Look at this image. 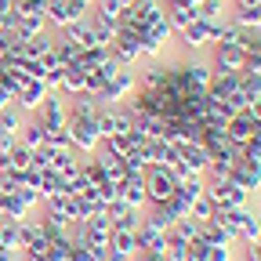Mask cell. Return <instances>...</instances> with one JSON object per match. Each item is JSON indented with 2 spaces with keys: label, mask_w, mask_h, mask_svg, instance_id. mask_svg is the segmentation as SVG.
<instances>
[{
  "label": "cell",
  "mask_w": 261,
  "mask_h": 261,
  "mask_svg": "<svg viewBox=\"0 0 261 261\" xmlns=\"http://www.w3.org/2000/svg\"><path fill=\"white\" fill-rule=\"evenodd\" d=\"M135 73H138V87L142 91H160V87H167V80H171V62H163V58H142Z\"/></svg>",
  "instance_id": "cell-10"
},
{
  "label": "cell",
  "mask_w": 261,
  "mask_h": 261,
  "mask_svg": "<svg viewBox=\"0 0 261 261\" xmlns=\"http://www.w3.org/2000/svg\"><path fill=\"white\" fill-rule=\"evenodd\" d=\"M145 152H149V167H174V163H178V145L163 142V138L149 142Z\"/></svg>",
  "instance_id": "cell-22"
},
{
  "label": "cell",
  "mask_w": 261,
  "mask_h": 261,
  "mask_svg": "<svg viewBox=\"0 0 261 261\" xmlns=\"http://www.w3.org/2000/svg\"><path fill=\"white\" fill-rule=\"evenodd\" d=\"M47 130H58V127H65L69 123V98H62L58 91H47V98L40 102V109L33 113Z\"/></svg>",
  "instance_id": "cell-9"
},
{
  "label": "cell",
  "mask_w": 261,
  "mask_h": 261,
  "mask_svg": "<svg viewBox=\"0 0 261 261\" xmlns=\"http://www.w3.org/2000/svg\"><path fill=\"white\" fill-rule=\"evenodd\" d=\"M11 18H15V0H0V33L11 29Z\"/></svg>",
  "instance_id": "cell-33"
},
{
  "label": "cell",
  "mask_w": 261,
  "mask_h": 261,
  "mask_svg": "<svg viewBox=\"0 0 261 261\" xmlns=\"http://www.w3.org/2000/svg\"><path fill=\"white\" fill-rule=\"evenodd\" d=\"M254 127H257V123H254L247 113H236L232 120L225 123V138H228V145H232V149L240 152V149H243V145L254 138Z\"/></svg>",
  "instance_id": "cell-16"
},
{
  "label": "cell",
  "mask_w": 261,
  "mask_h": 261,
  "mask_svg": "<svg viewBox=\"0 0 261 261\" xmlns=\"http://www.w3.org/2000/svg\"><path fill=\"white\" fill-rule=\"evenodd\" d=\"M18 261H33V257H25V254H22V257H18Z\"/></svg>",
  "instance_id": "cell-41"
},
{
  "label": "cell",
  "mask_w": 261,
  "mask_h": 261,
  "mask_svg": "<svg viewBox=\"0 0 261 261\" xmlns=\"http://www.w3.org/2000/svg\"><path fill=\"white\" fill-rule=\"evenodd\" d=\"M163 15V0H135L123 18H120V29H130V33H142L145 25H152L156 18Z\"/></svg>",
  "instance_id": "cell-5"
},
{
  "label": "cell",
  "mask_w": 261,
  "mask_h": 261,
  "mask_svg": "<svg viewBox=\"0 0 261 261\" xmlns=\"http://www.w3.org/2000/svg\"><path fill=\"white\" fill-rule=\"evenodd\" d=\"M80 4H87V8H94V0H80Z\"/></svg>",
  "instance_id": "cell-40"
},
{
  "label": "cell",
  "mask_w": 261,
  "mask_h": 261,
  "mask_svg": "<svg viewBox=\"0 0 261 261\" xmlns=\"http://www.w3.org/2000/svg\"><path fill=\"white\" fill-rule=\"evenodd\" d=\"M109 55L120 62V65H127V69H138V62L145 58V44H142V33H130V29H120V37H116V44L109 47Z\"/></svg>",
  "instance_id": "cell-6"
},
{
  "label": "cell",
  "mask_w": 261,
  "mask_h": 261,
  "mask_svg": "<svg viewBox=\"0 0 261 261\" xmlns=\"http://www.w3.org/2000/svg\"><path fill=\"white\" fill-rule=\"evenodd\" d=\"M240 91V73H218L211 76V87H207V98L211 102H225V98H232Z\"/></svg>",
  "instance_id": "cell-20"
},
{
  "label": "cell",
  "mask_w": 261,
  "mask_h": 261,
  "mask_svg": "<svg viewBox=\"0 0 261 261\" xmlns=\"http://www.w3.org/2000/svg\"><path fill=\"white\" fill-rule=\"evenodd\" d=\"M203 192L211 196V203L218 211H236V207H247L250 203V192H243L236 181H207Z\"/></svg>",
  "instance_id": "cell-7"
},
{
  "label": "cell",
  "mask_w": 261,
  "mask_h": 261,
  "mask_svg": "<svg viewBox=\"0 0 261 261\" xmlns=\"http://www.w3.org/2000/svg\"><path fill=\"white\" fill-rule=\"evenodd\" d=\"M203 189H207V178L203 174H189V178H181L178 181V200L181 203H192V200H200V196H203Z\"/></svg>",
  "instance_id": "cell-26"
},
{
  "label": "cell",
  "mask_w": 261,
  "mask_h": 261,
  "mask_svg": "<svg viewBox=\"0 0 261 261\" xmlns=\"http://www.w3.org/2000/svg\"><path fill=\"white\" fill-rule=\"evenodd\" d=\"M207 261H236V247H211Z\"/></svg>",
  "instance_id": "cell-35"
},
{
  "label": "cell",
  "mask_w": 261,
  "mask_h": 261,
  "mask_svg": "<svg viewBox=\"0 0 261 261\" xmlns=\"http://www.w3.org/2000/svg\"><path fill=\"white\" fill-rule=\"evenodd\" d=\"M196 11H200L203 22H225L228 18V0H200Z\"/></svg>",
  "instance_id": "cell-27"
},
{
  "label": "cell",
  "mask_w": 261,
  "mask_h": 261,
  "mask_svg": "<svg viewBox=\"0 0 261 261\" xmlns=\"http://www.w3.org/2000/svg\"><path fill=\"white\" fill-rule=\"evenodd\" d=\"M214 214H218V207L211 203V196H207V192L200 196V200H192V203H189V218H196V221H211Z\"/></svg>",
  "instance_id": "cell-30"
},
{
  "label": "cell",
  "mask_w": 261,
  "mask_h": 261,
  "mask_svg": "<svg viewBox=\"0 0 261 261\" xmlns=\"http://www.w3.org/2000/svg\"><path fill=\"white\" fill-rule=\"evenodd\" d=\"M163 254H167V261H189V240H181L171 228V232H167V250H163Z\"/></svg>",
  "instance_id": "cell-29"
},
{
  "label": "cell",
  "mask_w": 261,
  "mask_h": 261,
  "mask_svg": "<svg viewBox=\"0 0 261 261\" xmlns=\"http://www.w3.org/2000/svg\"><path fill=\"white\" fill-rule=\"evenodd\" d=\"M135 91H138V73H135V69H127V65H120L116 76H113L102 91H98L94 98H98L102 106H116V102H127V98L135 94Z\"/></svg>",
  "instance_id": "cell-3"
},
{
  "label": "cell",
  "mask_w": 261,
  "mask_h": 261,
  "mask_svg": "<svg viewBox=\"0 0 261 261\" xmlns=\"http://www.w3.org/2000/svg\"><path fill=\"white\" fill-rule=\"evenodd\" d=\"M18 142H22L29 152H40V149L47 145V127H44L37 116H25V123H22V130H18Z\"/></svg>",
  "instance_id": "cell-19"
},
{
  "label": "cell",
  "mask_w": 261,
  "mask_h": 261,
  "mask_svg": "<svg viewBox=\"0 0 261 261\" xmlns=\"http://www.w3.org/2000/svg\"><path fill=\"white\" fill-rule=\"evenodd\" d=\"M8 106H15V94H11V91H4V87H0V109H8Z\"/></svg>",
  "instance_id": "cell-38"
},
{
  "label": "cell",
  "mask_w": 261,
  "mask_h": 261,
  "mask_svg": "<svg viewBox=\"0 0 261 261\" xmlns=\"http://www.w3.org/2000/svg\"><path fill=\"white\" fill-rule=\"evenodd\" d=\"M98 113H102V102H98L94 94L69 98V120H98Z\"/></svg>",
  "instance_id": "cell-23"
},
{
  "label": "cell",
  "mask_w": 261,
  "mask_h": 261,
  "mask_svg": "<svg viewBox=\"0 0 261 261\" xmlns=\"http://www.w3.org/2000/svg\"><path fill=\"white\" fill-rule=\"evenodd\" d=\"M94 15H102V18H109V22H120L123 18V11H127V4L123 0H94V8H91Z\"/></svg>",
  "instance_id": "cell-28"
},
{
  "label": "cell",
  "mask_w": 261,
  "mask_h": 261,
  "mask_svg": "<svg viewBox=\"0 0 261 261\" xmlns=\"http://www.w3.org/2000/svg\"><path fill=\"white\" fill-rule=\"evenodd\" d=\"M29 163H33V152H29L22 142H15V145L4 152V171H11V174H18V178L29 171Z\"/></svg>",
  "instance_id": "cell-25"
},
{
  "label": "cell",
  "mask_w": 261,
  "mask_h": 261,
  "mask_svg": "<svg viewBox=\"0 0 261 261\" xmlns=\"http://www.w3.org/2000/svg\"><path fill=\"white\" fill-rule=\"evenodd\" d=\"M178 160L185 163L192 174H203L207 163H211V156H207V149H203L200 142H185V145H178Z\"/></svg>",
  "instance_id": "cell-21"
},
{
  "label": "cell",
  "mask_w": 261,
  "mask_h": 261,
  "mask_svg": "<svg viewBox=\"0 0 261 261\" xmlns=\"http://www.w3.org/2000/svg\"><path fill=\"white\" fill-rule=\"evenodd\" d=\"M47 98V84L44 80H25L22 87H18V94H15V106L25 113V116H33L40 109V102Z\"/></svg>",
  "instance_id": "cell-14"
},
{
  "label": "cell",
  "mask_w": 261,
  "mask_h": 261,
  "mask_svg": "<svg viewBox=\"0 0 261 261\" xmlns=\"http://www.w3.org/2000/svg\"><path fill=\"white\" fill-rule=\"evenodd\" d=\"M174 232L192 243V240H200V221H196V218H178L174 221Z\"/></svg>",
  "instance_id": "cell-31"
},
{
  "label": "cell",
  "mask_w": 261,
  "mask_h": 261,
  "mask_svg": "<svg viewBox=\"0 0 261 261\" xmlns=\"http://www.w3.org/2000/svg\"><path fill=\"white\" fill-rule=\"evenodd\" d=\"M116 196L127 203V207H135V211H145V171H130L120 185H116Z\"/></svg>",
  "instance_id": "cell-13"
},
{
  "label": "cell",
  "mask_w": 261,
  "mask_h": 261,
  "mask_svg": "<svg viewBox=\"0 0 261 261\" xmlns=\"http://www.w3.org/2000/svg\"><path fill=\"white\" fill-rule=\"evenodd\" d=\"M123 4H127V8H130V4H135V0H123Z\"/></svg>",
  "instance_id": "cell-42"
},
{
  "label": "cell",
  "mask_w": 261,
  "mask_h": 261,
  "mask_svg": "<svg viewBox=\"0 0 261 261\" xmlns=\"http://www.w3.org/2000/svg\"><path fill=\"white\" fill-rule=\"evenodd\" d=\"M87 15H91V8H87V4H80V0H47L44 22H47V29H51V33H58V29L69 25V22L87 18Z\"/></svg>",
  "instance_id": "cell-4"
},
{
  "label": "cell",
  "mask_w": 261,
  "mask_h": 261,
  "mask_svg": "<svg viewBox=\"0 0 261 261\" xmlns=\"http://www.w3.org/2000/svg\"><path fill=\"white\" fill-rule=\"evenodd\" d=\"M207 55H211V65L218 73H243L247 69V51L236 47V44H218Z\"/></svg>",
  "instance_id": "cell-12"
},
{
  "label": "cell",
  "mask_w": 261,
  "mask_h": 261,
  "mask_svg": "<svg viewBox=\"0 0 261 261\" xmlns=\"http://www.w3.org/2000/svg\"><path fill=\"white\" fill-rule=\"evenodd\" d=\"M130 127H135V116H130V109H127L123 102H116V106H102V113H98V130H102V138L127 135Z\"/></svg>",
  "instance_id": "cell-8"
},
{
  "label": "cell",
  "mask_w": 261,
  "mask_h": 261,
  "mask_svg": "<svg viewBox=\"0 0 261 261\" xmlns=\"http://www.w3.org/2000/svg\"><path fill=\"white\" fill-rule=\"evenodd\" d=\"M207 254H211V243H203V240L189 243V261H207Z\"/></svg>",
  "instance_id": "cell-34"
},
{
  "label": "cell",
  "mask_w": 261,
  "mask_h": 261,
  "mask_svg": "<svg viewBox=\"0 0 261 261\" xmlns=\"http://www.w3.org/2000/svg\"><path fill=\"white\" fill-rule=\"evenodd\" d=\"M135 232H138V228H120V225H113V232H109V250L120 254V257H127V261H135V257L142 254Z\"/></svg>",
  "instance_id": "cell-15"
},
{
  "label": "cell",
  "mask_w": 261,
  "mask_h": 261,
  "mask_svg": "<svg viewBox=\"0 0 261 261\" xmlns=\"http://www.w3.org/2000/svg\"><path fill=\"white\" fill-rule=\"evenodd\" d=\"M167 232L171 228H163L149 211H142V218H138V247L142 250H167Z\"/></svg>",
  "instance_id": "cell-11"
},
{
  "label": "cell",
  "mask_w": 261,
  "mask_h": 261,
  "mask_svg": "<svg viewBox=\"0 0 261 261\" xmlns=\"http://www.w3.org/2000/svg\"><path fill=\"white\" fill-rule=\"evenodd\" d=\"M15 11H18V15H40V18H44L47 0H15Z\"/></svg>",
  "instance_id": "cell-32"
},
{
  "label": "cell",
  "mask_w": 261,
  "mask_h": 261,
  "mask_svg": "<svg viewBox=\"0 0 261 261\" xmlns=\"http://www.w3.org/2000/svg\"><path fill=\"white\" fill-rule=\"evenodd\" d=\"M174 192H178V178H174L167 167H149V171H145V203H149V207L167 203ZM149 207H145V211H149Z\"/></svg>",
  "instance_id": "cell-2"
},
{
  "label": "cell",
  "mask_w": 261,
  "mask_h": 261,
  "mask_svg": "<svg viewBox=\"0 0 261 261\" xmlns=\"http://www.w3.org/2000/svg\"><path fill=\"white\" fill-rule=\"evenodd\" d=\"M240 261H261V243H247V247H240Z\"/></svg>",
  "instance_id": "cell-36"
},
{
  "label": "cell",
  "mask_w": 261,
  "mask_h": 261,
  "mask_svg": "<svg viewBox=\"0 0 261 261\" xmlns=\"http://www.w3.org/2000/svg\"><path fill=\"white\" fill-rule=\"evenodd\" d=\"M65 130H69L73 152L80 160H87V156H94L98 149H102V130H98V120H69Z\"/></svg>",
  "instance_id": "cell-1"
},
{
  "label": "cell",
  "mask_w": 261,
  "mask_h": 261,
  "mask_svg": "<svg viewBox=\"0 0 261 261\" xmlns=\"http://www.w3.org/2000/svg\"><path fill=\"white\" fill-rule=\"evenodd\" d=\"M84 80H87V69L80 62H73V65H65V73H62V80H58V94L62 98H76V94H84Z\"/></svg>",
  "instance_id": "cell-17"
},
{
  "label": "cell",
  "mask_w": 261,
  "mask_h": 261,
  "mask_svg": "<svg viewBox=\"0 0 261 261\" xmlns=\"http://www.w3.org/2000/svg\"><path fill=\"white\" fill-rule=\"evenodd\" d=\"M247 116H250L254 123H261V98H254V102H250V109H247Z\"/></svg>",
  "instance_id": "cell-37"
},
{
  "label": "cell",
  "mask_w": 261,
  "mask_h": 261,
  "mask_svg": "<svg viewBox=\"0 0 261 261\" xmlns=\"http://www.w3.org/2000/svg\"><path fill=\"white\" fill-rule=\"evenodd\" d=\"M11 29L18 33L22 40H33V37H40V33H47V22H44L40 15H18V11H15Z\"/></svg>",
  "instance_id": "cell-24"
},
{
  "label": "cell",
  "mask_w": 261,
  "mask_h": 261,
  "mask_svg": "<svg viewBox=\"0 0 261 261\" xmlns=\"http://www.w3.org/2000/svg\"><path fill=\"white\" fill-rule=\"evenodd\" d=\"M0 171H4V149H0Z\"/></svg>",
  "instance_id": "cell-39"
},
{
  "label": "cell",
  "mask_w": 261,
  "mask_h": 261,
  "mask_svg": "<svg viewBox=\"0 0 261 261\" xmlns=\"http://www.w3.org/2000/svg\"><path fill=\"white\" fill-rule=\"evenodd\" d=\"M163 11H167V22H171V29H174V37H178V33H185L196 18H200L196 4H185V0H178V4H163Z\"/></svg>",
  "instance_id": "cell-18"
}]
</instances>
